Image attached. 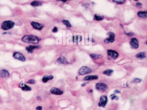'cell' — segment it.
I'll return each instance as SVG.
<instances>
[{
	"label": "cell",
	"mask_w": 147,
	"mask_h": 110,
	"mask_svg": "<svg viewBox=\"0 0 147 110\" xmlns=\"http://www.w3.org/2000/svg\"><path fill=\"white\" fill-rule=\"evenodd\" d=\"M127 35L129 36H132L134 35V34L132 33H127Z\"/></svg>",
	"instance_id": "cell-33"
},
{
	"label": "cell",
	"mask_w": 147,
	"mask_h": 110,
	"mask_svg": "<svg viewBox=\"0 0 147 110\" xmlns=\"http://www.w3.org/2000/svg\"><path fill=\"white\" fill-rule=\"evenodd\" d=\"M62 22L64 24H65L66 27H67L68 28H71L72 27V24L68 20L63 19L62 20Z\"/></svg>",
	"instance_id": "cell-24"
},
{
	"label": "cell",
	"mask_w": 147,
	"mask_h": 110,
	"mask_svg": "<svg viewBox=\"0 0 147 110\" xmlns=\"http://www.w3.org/2000/svg\"><path fill=\"white\" fill-rule=\"evenodd\" d=\"M37 100L38 101L41 100V98H40V96H37Z\"/></svg>",
	"instance_id": "cell-35"
},
{
	"label": "cell",
	"mask_w": 147,
	"mask_h": 110,
	"mask_svg": "<svg viewBox=\"0 0 147 110\" xmlns=\"http://www.w3.org/2000/svg\"><path fill=\"white\" fill-rule=\"evenodd\" d=\"M50 92L53 94L55 95H62L63 94V92L60 89L55 87H53L50 90Z\"/></svg>",
	"instance_id": "cell-10"
},
{
	"label": "cell",
	"mask_w": 147,
	"mask_h": 110,
	"mask_svg": "<svg viewBox=\"0 0 147 110\" xmlns=\"http://www.w3.org/2000/svg\"><path fill=\"white\" fill-rule=\"evenodd\" d=\"M39 45H30L28 46L26 48V51H28V53H32L33 52L34 49H37L40 48Z\"/></svg>",
	"instance_id": "cell-15"
},
{
	"label": "cell",
	"mask_w": 147,
	"mask_h": 110,
	"mask_svg": "<svg viewBox=\"0 0 147 110\" xmlns=\"http://www.w3.org/2000/svg\"><path fill=\"white\" fill-rule=\"evenodd\" d=\"M90 57H91L92 59L96 60L101 58V57H102V56L101 55H99L96 54H91L90 55Z\"/></svg>",
	"instance_id": "cell-23"
},
{
	"label": "cell",
	"mask_w": 147,
	"mask_h": 110,
	"mask_svg": "<svg viewBox=\"0 0 147 110\" xmlns=\"http://www.w3.org/2000/svg\"><path fill=\"white\" fill-rule=\"evenodd\" d=\"M110 98H111V100H118V96H117L116 95H115L114 94H111L110 96Z\"/></svg>",
	"instance_id": "cell-26"
},
{
	"label": "cell",
	"mask_w": 147,
	"mask_h": 110,
	"mask_svg": "<svg viewBox=\"0 0 147 110\" xmlns=\"http://www.w3.org/2000/svg\"><path fill=\"white\" fill-rule=\"evenodd\" d=\"M137 15H138V16L140 17V18H147V11H139L138 12Z\"/></svg>",
	"instance_id": "cell-18"
},
{
	"label": "cell",
	"mask_w": 147,
	"mask_h": 110,
	"mask_svg": "<svg viewBox=\"0 0 147 110\" xmlns=\"http://www.w3.org/2000/svg\"><path fill=\"white\" fill-rule=\"evenodd\" d=\"M53 76L52 75H45L42 78V82L44 83H46L48 81L53 79Z\"/></svg>",
	"instance_id": "cell-17"
},
{
	"label": "cell",
	"mask_w": 147,
	"mask_h": 110,
	"mask_svg": "<svg viewBox=\"0 0 147 110\" xmlns=\"http://www.w3.org/2000/svg\"><path fill=\"white\" fill-rule=\"evenodd\" d=\"M141 79H138V78H136L134 79V82L135 83H140L141 82Z\"/></svg>",
	"instance_id": "cell-29"
},
{
	"label": "cell",
	"mask_w": 147,
	"mask_h": 110,
	"mask_svg": "<svg viewBox=\"0 0 147 110\" xmlns=\"http://www.w3.org/2000/svg\"><path fill=\"white\" fill-rule=\"evenodd\" d=\"M135 57L139 59H142L145 58L146 57V53L145 52H141L135 55Z\"/></svg>",
	"instance_id": "cell-19"
},
{
	"label": "cell",
	"mask_w": 147,
	"mask_h": 110,
	"mask_svg": "<svg viewBox=\"0 0 147 110\" xmlns=\"http://www.w3.org/2000/svg\"><path fill=\"white\" fill-rule=\"evenodd\" d=\"M31 6L34 7H36V6H41L42 5V3L40 2V1H38V0H34L31 3Z\"/></svg>",
	"instance_id": "cell-21"
},
{
	"label": "cell",
	"mask_w": 147,
	"mask_h": 110,
	"mask_svg": "<svg viewBox=\"0 0 147 110\" xmlns=\"http://www.w3.org/2000/svg\"><path fill=\"white\" fill-rule=\"evenodd\" d=\"M107 55L108 56L114 59H117L119 56V54L117 51L112 49H109L107 50Z\"/></svg>",
	"instance_id": "cell-8"
},
{
	"label": "cell",
	"mask_w": 147,
	"mask_h": 110,
	"mask_svg": "<svg viewBox=\"0 0 147 110\" xmlns=\"http://www.w3.org/2000/svg\"><path fill=\"white\" fill-rule=\"evenodd\" d=\"M146 44H147V42H146Z\"/></svg>",
	"instance_id": "cell-39"
},
{
	"label": "cell",
	"mask_w": 147,
	"mask_h": 110,
	"mask_svg": "<svg viewBox=\"0 0 147 110\" xmlns=\"http://www.w3.org/2000/svg\"><path fill=\"white\" fill-rule=\"evenodd\" d=\"M136 6H141V4L140 3H137V4H136Z\"/></svg>",
	"instance_id": "cell-34"
},
{
	"label": "cell",
	"mask_w": 147,
	"mask_h": 110,
	"mask_svg": "<svg viewBox=\"0 0 147 110\" xmlns=\"http://www.w3.org/2000/svg\"><path fill=\"white\" fill-rule=\"evenodd\" d=\"M92 72L91 69L86 66H84L81 67L79 70L78 73L80 75H87Z\"/></svg>",
	"instance_id": "cell-4"
},
{
	"label": "cell",
	"mask_w": 147,
	"mask_h": 110,
	"mask_svg": "<svg viewBox=\"0 0 147 110\" xmlns=\"http://www.w3.org/2000/svg\"><path fill=\"white\" fill-rule=\"evenodd\" d=\"M57 62L60 64H62L63 65H67L69 64L67 60L66 59V57H60L57 60Z\"/></svg>",
	"instance_id": "cell-16"
},
{
	"label": "cell",
	"mask_w": 147,
	"mask_h": 110,
	"mask_svg": "<svg viewBox=\"0 0 147 110\" xmlns=\"http://www.w3.org/2000/svg\"><path fill=\"white\" fill-rule=\"evenodd\" d=\"M114 71L112 69H106L103 72V74L104 75H107V76H111V75H112V74L113 73Z\"/></svg>",
	"instance_id": "cell-22"
},
{
	"label": "cell",
	"mask_w": 147,
	"mask_h": 110,
	"mask_svg": "<svg viewBox=\"0 0 147 110\" xmlns=\"http://www.w3.org/2000/svg\"><path fill=\"white\" fill-rule=\"evenodd\" d=\"M35 81L34 80V79H29L28 80V81H27V84H31V85H34L35 83Z\"/></svg>",
	"instance_id": "cell-28"
},
{
	"label": "cell",
	"mask_w": 147,
	"mask_h": 110,
	"mask_svg": "<svg viewBox=\"0 0 147 110\" xmlns=\"http://www.w3.org/2000/svg\"><path fill=\"white\" fill-rule=\"evenodd\" d=\"M95 86L97 90L103 92L105 91L107 89V85L104 83H98L95 85Z\"/></svg>",
	"instance_id": "cell-6"
},
{
	"label": "cell",
	"mask_w": 147,
	"mask_h": 110,
	"mask_svg": "<svg viewBox=\"0 0 147 110\" xmlns=\"http://www.w3.org/2000/svg\"><path fill=\"white\" fill-rule=\"evenodd\" d=\"M36 110H42L43 108L41 106H38L36 108Z\"/></svg>",
	"instance_id": "cell-31"
},
{
	"label": "cell",
	"mask_w": 147,
	"mask_h": 110,
	"mask_svg": "<svg viewBox=\"0 0 147 110\" xmlns=\"http://www.w3.org/2000/svg\"><path fill=\"white\" fill-rule=\"evenodd\" d=\"M114 92L115 94H118V93H121L120 91H119V90H115V91H114Z\"/></svg>",
	"instance_id": "cell-32"
},
{
	"label": "cell",
	"mask_w": 147,
	"mask_h": 110,
	"mask_svg": "<svg viewBox=\"0 0 147 110\" xmlns=\"http://www.w3.org/2000/svg\"><path fill=\"white\" fill-rule=\"evenodd\" d=\"M108 102V98L107 96L103 95L101 96L100 98V101L98 103V106L100 107L105 108Z\"/></svg>",
	"instance_id": "cell-5"
},
{
	"label": "cell",
	"mask_w": 147,
	"mask_h": 110,
	"mask_svg": "<svg viewBox=\"0 0 147 110\" xmlns=\"http://www.w3.org/2000/svg\"><path fill=\"white\" fill-rule=\"evenodd\" d=\"M13 57L20 61L25 62L26 61V58L22 53L18 51L14 52L13 55Z\"/></svg>",
	"instance_id": "cell-3"
},
{
	"label": "cell",
	"mask_w": 147,
	"mask_h": 110,
	"mask_svg": "<svg viewBox=\"0 0 147 110\" xmlns=\"http://www.w3.org/2000/svg\"><path fill=\"white\" fill-rule=\"evenodd\" d=\"M107 35L109 36L108 37L106 38L104 40V43H113L115 41V35L113 33L110 32L107 33Z\"/></svg>",
	"instance_id": "cell-7"
},
{
	"label": "cell",
	"mask_w": 147,
	"mask_h": 110,
	"mask_svg": "<svg viewBox=\"0 0 147 110\" xmlns=\"http://www.w3.org/2000/svg\"><path fill=\"white\" fill-rule=\"evenodd\" d=\"M20 87L22 90L24 91H32V88L30 86H28L24 82H22L20 83Z\"/></svg>",
	"instance_id": "cell-12"
},
{
	"label": "cell",
	"mask_w": 147,
	"mask_h": 110,
	"mask_svg": "<svg viewBox=\"0 0 147 110\" xmlns=\"http://www.w3.org/2000/svg\"><path fill=\"white\" fill-rule=\"evenodd\" d=\"M135 0V1H138V0Z\"/></svg>",
	"instance_id": "cell-38"
},
{
	"label": "cell",
	"mask_w": 147,
	"mask_h": 110,
	"mask_svg": "<svg viewBox=\"0 0 147 110\" xmlns=\"http://www.w3.org/2000/svg\"><path fill=\"white\" fill-rule=\"evenodd\" d=\"M73 40L74 43H78L81 41V36H74L73 37Z\"/></svg>",
	"instance_id": "cell-20"
},
{
	"label": "cell",
	"mask_w": 147,
	"mask_h": 110,
	"mask_svg": "<svg viewBox=\"0 0 147 110\" xmlns=\"http://www.w3.org/2000/svg\"><path fill=\"white\" fill-rule=\"evenodd\" d=\"M130 45L134 49H137L139 46V41L138 39L135 38H133L131 39L130 42Z\"/></svg>",
	"instance_id": "cell-11"
},
{
	"label": "cell",
	"mask_w": 147,
	"mask_h": 110,
	"mask_svg": "<svg viewBox=\"0 0 147 110\" xmlns=\"http://www.w3.org/2000/svg\"><path fill=\"white\" fill-rule=\"evenodd\" d=\"M87 82L84 83H83V84H82L81 86H85L86 85H87Z\"/></svg>",
	"instance_id": "cell-36"
},
{
	"label": "cell",
	"mask_w": 147,
	"mask_h": 110,
	"mask_svg": "<svg viewBox=\"0 0 147 110\" xmlns=\"http://www.w3.org/2000/svg\"><path fill=\"white\" fill-rule=\"evenodd\" d=\"M99 79V77L96 75H89L84 78V81H90L97 80Z\"/></svg>",
	"instance_id": "cell-14"
},
{
	"label": "cell",
	"mask_w": 147,
	"mask_h": 110,
	"mask_svg": "<svg viewBox=\"0 0 147 110\" xmlns=\"http://www.w3.org/2000/svg\"><path fill=\"white\" fill-rule=\"evenodd\" d=\"M0 77L3 78H8L10 77V74L7 70L3 69L0 71Z\"/></svg>",
	"instance_id": "cell-13"
},
{
	"label": "cell",
	"mask_w": 147,
	"mask_h": 110,
	"mask_svg": "<svg viewBox=\"0 0 147 110\" xmlns=\"http://www.w3.org/2000/svg\"><path fill=\"white\" fill-rule=\"evenodd\" d=\"M58 28H57L56 27H55L53 28V29L52 30V31H53V33H56V32H58Z\"/></svg>",
	"instance_id": "cell-30"
},
{
	"label": "cell",
	"mask_w": 147,
	"mask_h": 110,
	"mask_svg": "<svg viewBox=\"0 0 147 110\" xmlns=\"http://www.w3.org/2000/svg\"><path fill=\"white\" fill-rule=\"evenodd\" d=\"M125 0H113V1L118 4H121L125 2Z\"/></svg>",
	"instance_id": "cell-27"
},
{
	"label": "cell",
	"mask_w": 147,
	"mask_h": 110,
	"mask_svg": "<svg viewBox=\"0 0 147 110\" xmlns=\"http://www.w3.org/2000/svg\"><path fill=\"white\" fill-rule=\"evenodd\" d=\"M15 24V23L12 20H5L2 22L1 24V28L4 31H7L13 28Z\"/></svg>",
	"instance_id": "cell-2"
},
{
	"label": "cell",
	"mask_w": 147,
	"mask_h": 110,
	"mask_svg": "<svg viewBox=\"0 0 147 110\" xmlns=\"http://www.w3.org/2000/svg\"><path fill=\"white\" fill-rule=\"evenodd\" d=\"M40 40V38L33 35H26L24 36L22 38V41L24 43L34 44H38Z\"/></svg>",
	"instance_id": "cell-1"
},
{
	"label": "cell",
	"mask_w": 147,
	"mask_h": 110,
	"mask_svg": "<svg viewBox=\"0 0 147 110\" xmlns=\"http://www.w3.org/2000/svg\"><path fill=\"white\" fill-rule=\"evenodd\" d=\"M31 24L32 27L34 28V29L37 30L38 31L42 30L44 28V25L43 24L38 23L37 22H32L31 23Z\"/></svg>",
	"instance_id": "cell-9"
},
{
	"label": "cell",
	"mask_w": 147,
	"mask_h": 110,
	"mask_svg": "<svg viewBox=\"0 0 147 110\" xmlns=\"http://www.w3.org/2000/svg\"><path fill=\"white\" fill-rule=\"evenodd\" d=\"M59 0V1H62V2H66L67 1V0Z\"/></svg>",
	"instance_id": "cell-37"
},
{
	"label": "cell",
	"mask_w": 147,
	"mask_h": 110,
	"mask_svg": "<svg viewBox=\"0 0 147 110\" xmlns=\"http://www.w3.org/2000/svg\"><path fill=\"white\" fill-rule=\"evenodd\" d=\"M104 18L103 16H99L97 14H95L94 16V19L96 21H101Z\"/></svg>",
	"instance_id": "cell-25"
}]
</instances>
